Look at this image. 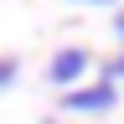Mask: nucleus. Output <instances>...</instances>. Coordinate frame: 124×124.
<instances>
[{
	"instance_id": "1",
	"label": "nucleus",
	"mask_w": 124,
	"mask_h": 124,
	"mask_svg": "<svg viewBox=\"0 0 124 124\" xmlns=\"http://www.w3.org/2000/svg\"><path fill=\"white\" fill-rule=\"evenodd\" d=\"M114 83H93V88H78V93H62V108H83V114H98V108H114Z\"/></svg>"
},
{
	"instance_id": "4",
	"label": "nucleus",
	"mask_w": 124,
	"mask_h": 124,
	"mask_svg": "<svg viewBox=\"0 0 124 124\" xmlns=\"http://www.w3.org/2000/svg\"><path fill=\"white\" fill-rule=\"evenodd\" d=\"M108 72H124V57H119V62H114V67H108Z\"/></svg>"
},
{
	"instance_id": "5",
	"label": "nucleus",
	"mask_w": 124,
	"mask_h": 124,
	"mask_svg": "<svg viewBox=\"0 0 124 124\" xmlns=\"http://www.w3.org/2000/svg\"><path fill=\"white\" fill-rule=\"evenodd\" d=\"M119 36H124V16H119Z\"/></svg>"
},
{
	"instance_id": "3",
	"label": "nucleus",
	"mask_w": 124,
	"mask_h": 124,
	"mask_svg": "<svg viewBox=\"0 0 124 124\" xmlns=\"http://www.w3.org/2000/svg\"><path fill=\"white\" fill-rule=\"evenodd\" d=\"M10 78H16V62H0V88H5Z\"/></svg>"
},
{
	"instance_id": "2",
	"label": "nucleus",
	"mask_w": 124,
	"mask_h": 124,
	"mask_svg": "<svg viewBox=\"0 0 124 124\" xmlns=\"http://www.w3.org/2000/svg\"><path fill=\"white\" fill-rule=\"evenodd\" d=\"M83 67H88V52H78V46H72V52H57L52 57V83H72Z\"/></svg>"
}]
</instances>
